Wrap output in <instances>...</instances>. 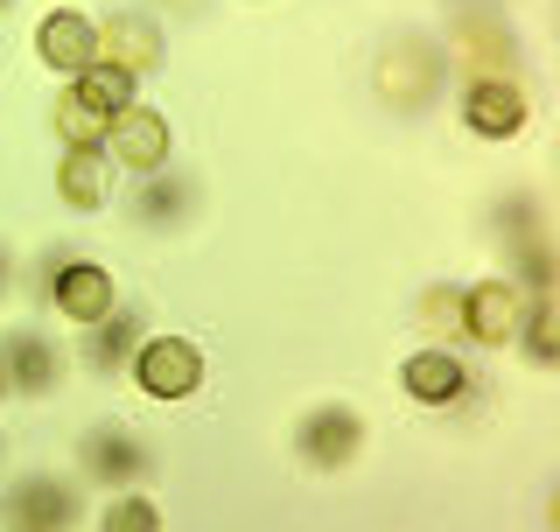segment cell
Masks as SVG:
<instances>
[{
    "mask_svg": "<svg viewBox=\"0 0 560 532\" xmlns=\"http://www.w3.org/2000/svg\"><path fill=\"white\" fill-rule=\"evenodd\" d=\"M98 532H162V505L140 498V490H119V498L98 511Z\"/></svg>",
    "mask_w": 560,
    "mask_h": 532,
    "instance_id": "ffe728a7",
    "label": "cell"
},
{
    "mask_svg": "<svg viewBox=\"0 0 560 532\" xmlns=\"http://www.w3.org/2000/svg\"><path fill=\"white\" fill-rule=\"evenodd\" d=\"M442 70H448V57L434 43L399 35V43L378 57V92H385V105H399V113H420L428 99H442Z\"/></svg>",
    "mask_w": 560,
    "mask_h": 532,
    "instance_id": "277c9868",
    "label": "cell"
},
{
    "mask_svg": "<svg viewBox=\"0 0 560 532\" xmlns=\"http://www.w3.org/2000/svg\"><path fill=\"white\" fill-rule=\"evenodd\" d=\"M455 309H463V288H428V294H420V323H442V315H448V323H455Z\"/></svg>",
    "mask_w": 560,
    "mask_h": 532,
    "instance_id": "44dd1931",
    "label": "cell"
},
{
    "mask_svg": "<svg viewBox=\"0 0 560 532\" xmlns=\"http://www.w3.org/2000/svg\"><path fill=\"white\" fill-rule=\"evenodd\" d=\"M525 119H533V99H525L518 78H469L463 92V127L477 140H518Z\"/></svg>",
    "mask_w": 560,
    "mask_h": 532,
    "instance_id": "9c48e42d",
    "label": "cell"
},
{
    "mask_svg": "<svg viewBox=\"0 0 560 532\" xmlns=\"http://www.w3.org/2000/svg\"><path fill=\"white\" fill-rule=\"evenodd\" d=\"M35 63L57 70V78H78V70L98 63V22L78 8H49L35 22Z\"/></svg>",
    "mask_w": 560,
    "mask_h": 532,
    "instance_id": "30bf717a",
    "label": "cell"
},
{
    "mask_svg": "<svg viewBox=\"0 0 560 532\" xmlns=\"http://www.w3.org/2000/svg\"><path fill=\"white\" fill-rule=\"evenodd\" d=\"M57 197L70 210H105V197H113V162H105V148H63L57 154Z\"/></svg>",
    "mask_w": 560,
    "mask_h": 532,
    "instance_id": "5bb4252c",
    "label": "cell"
},
{
    "mask_svg": "<svg viewBox=\"0 0 560 532\" xmlns=\"http://www.w3.org/2000/svg\"><path fill=\"white\" fill-rule=\"evenodd\" d=\"M133 350H140V323H133L127 309H113V315H98V323H84V358H92V371L133 365Z\"/></svg>",
    "mask_w": 560,
    "mask_h": 532,
    "instance_id": "2e32d148",
    "label": "cell"
},
{
    "mask_svg": "<svg viewBox=\"0 0 560 532\" xmlns=\"http://www.w3.org/2000/svg\"><path fill=\"white\" fill-rule=\"evenodd\" d=\"M8 274H14V253H8V239H0V294H8Z\"/></svg>",
    "mask_w": 560,
    "mask_h": 532,
    "instance_id": "7402d4cb",
    "label": "cell"
},
{
    "mask_svg": "<svg viewBox=\"0 0 560 532\" xmlns=\"http://www.w3.org/2000/svg\"><path fill=\"white\" fill-rule=\"evenodd\" d=\"M127 371H133L140 393L162 400V406L203 393V350L189 344V336H140V350H133Z\"/></svg>",
    "mask_w": 560,
    "mask_h": 532,
    "instance_id": "7a4b0ae2",
    "label": "cell"
},
{
    "mask_svg": "<svg viewBox=\"0 0 560 532\" xmlns=\"http://www.w3.org/2000/svg\"><path fill=\"white\" fill-rule=\"evenodd\" d=\"M399 393L413 406H455L469 393V365L455 358L448 344H420V350L399 358Z\"/></svg>",
    "mask_w": 560,
    "mask_h": 532,
    "instance_id": "8fae6325",
    "label": "cell"
},
{
    "mask_svg": "<svg viewBox=\"0 0 560 532\" xmlns=\"http://www.w3.org/2000/svg\"><path fill=\"white\" fill-rule=\"evenodd\" d=\"M78 463L105 490H133V484L154 476V449L127 428V420H98V428H84V441H78Z\"/></svg>",
    "mask_w": 560,
    "mask_h": 532,
    "instance_id": "3957f363",
    "label": "cell"
},
{
    "mask_svg": "<svg viewBox=\"0 0 560 532\" xmlns=\"http://www.w3.org/2000/svg\"><path fill=\"white\" fill-rule=\"evenodd\" d=\"M512 344H518L533 365H560V309H553V294H533V301H525Z\"/></svg>",
    "mask_w": 560,
    "mask_h": 532,
    "instance_id": "ac0fdd59",
    "label": "cell"
},
{
    "mask_svg": "<svg viewBox=\"0 0 560 532\" xmlns=\"http://www.w3.org/2000/svg\"><path fill=\"white\" fill-rule=\"evenodd\" d=\"M0 371H8V393L22 400H49L63 385V350L35 329H8L0 336Z\"/></svg>",
    "mask_w": 560,
    "mask_h": 532,
    "instance_id": "7c38bea8",
    "label": "cell"
},
{
    "mask_svg": "<svg viewBox=\"0 0 560 532\" xmlns=\"http://www.w3.org/2000/svg\"><path fill=\"white\" fill-rule=\"evenodd\" d=\"M0 400H8V371H0Z\"/></svg>",
    "mask_w": 560,
    "mask_h": 532,
    "instance_id": "603a6c76",
    "label": "cell"
},
{
    "mask_svg": "<svg viewBox=\"0 0 560 532\" xmlns=\"http://www.w3.org/2000/svg\"><path fill=\"white\" fill-rule=\"evenodd\" d=\"M98 57L119 63V70H133V78H154V70L168 63V35H162L154 14L119 8V14H105V22H98Z\"/></svg>",
    "mask_w": 560,
    "mask_h": 532,
    "instance_id": "ba28073f",
    "label": "cell"
},
{
    "mask_svg": "<svg viewBox=\"0 0 560 532\" xmlns=\"http://www.w3.org/2000/svg\"><path fill=\"white\" fill-rule=\"evenodd\" d=\"M518 315H525V288L512 274H490L477 288H463V309H455V329L483 350H504L518 336Z\"/></svg>",
    "mask_w": 560,
    "mask_h": 532,
    "instance_id": "5b68a950",
    "label": "cell"
},
{
    "mask_svg": "<svg viewBox=\"0 0 560 532\" xmlns=\"http://www.w3.org/2000/svg\"><path fill=\"white\" fill-rule=\"evenodd\" d=\"M70 92H78L84 105H98L105 119H119L127 113V105H140V78L133 70H119V63H92V70H78V78H70Z\"/></svg>",
    "mask_w": 560,
    "mask_h": 532,
    "instance_id": "9a60e30c",
    "label": "cell"
},
{
    "mask_svg": "<svg viewBox=\"0 0 560 532\" xmlns=\"http://www.w3.org/2000/svg\"><path fill=\"white\" fill-rule=\"evenodd\" d=\"M105 162H119V169H133V175L168 169V162H175V127H168V113H154L148 99L127 105V113L105 127Z\"/></svg>",
    "mask_w": 560,
    "mask_h": 532,
    "instance_id": "8992f818",
    "label": "cell"
},
{
    "mask_svg": "<svg viewBox=\"0 0 560 532\" xmlns=\"http://www.w3.org/2000/svg\"><path fill=\"white\" fill-rule=\"evenodd\" d=\"M105 127H113V119H105L98 105H84L78 92L57 99V140L63 148H105Z\"/></svg>",
    "mask_w": 560,
    "mask_h": 532,
    "instance_id": "d6986e66",
    "label": "cell"
},
{
    "mask_svg": "<svg viewBox=\"0 0 560 532\" xmlns=\"http://www.w3.org/2000/svg\"><path fill=\"white\" fill-rule=\"evenodd\" d=\"M0 511H8L14 532H70V525H78V511H84V498H78L70 476L35 470V476H22V484L0 498Z\"/></svg>",
    "mask_w": 560,
    "mask_h": 532,
    "instance_id": "52a82bcc",
    "label": "cell"
},
{
    "mask_svg": "<svg viewBox=\"0 0 560 532\" xmlns=\"http://www.w3.org/2000/svg\"><path fill=\"white\" fill-rule=\"evenodd\" d=\"M189 204H197V183H189V175H168V169L140 175L133 210H140L148 224H183V218H189Z\"/></svg>",
    "mask_w": 560,
    "mask_h": 532,
    "instance_id": "e0dca14e",
    "label": "cell"
},
{
    "mask_svg": "<svg viewBox=\"0 0 560 532\" xmlns=\"http://www.w3.org/2000/svg\"><path fill=\"white\" fill-rule=\"evenodd\" d=\"M8 8H14V0H0V14H8Z\"/></svg>",
    "mask_w": 560,
    "mask_h": 532,
    "instance_id": "cb8c5ba5",
    "label": "cell"
},
{
    "mask_svg": "<svg viewBox=\"0 0 560 532\" xmlns=\"http://www.w3.org/2000/svg\"><path fill=\"white\" fill-rule=\"evenodd\" d=\"M364 414L350 400H315L302 420H294V455H302L308 470H323V476H337V470H350L364 455Z\"/></svg>",
    "mask_w": 560,
    "mask_h": 532,
    "instance_id": "6da1fadb",
    "label": "cell"
},
{
    "mask_svg": "<svg viewBox=\"0 0 560 532\" xmlns=\"http://www.w3.org/2000/svg\"><path fill=\"white\" fill-rule=\"evenodd\" d=\"M49 301H57V315L63 323H98V315H113L119 309V294H113V266H98V259H70L49 274Z\"/></svg>",
    "mask_w": 560,
    "mask_h": 532,
    "instance_id": "4fadbf2b",
    "label": "cell"
}]
</instances>
